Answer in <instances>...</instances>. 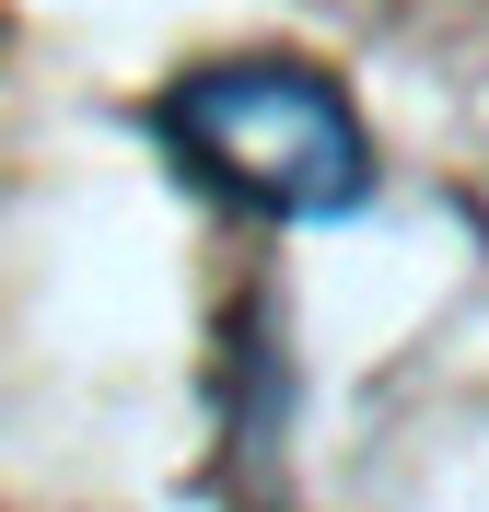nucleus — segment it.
I'll list each match as a JSON object with an SVG mask.
<instances>
[{"label": "nucleus", "mask_w": 489, "mask_h": 512, "mask_svg": "<svg viewBox=\"0 0 489 512\" xmlns=\"http://www.w3.org/2000/svg\"><path fill=\"white\" fill-rule=\"evenodd\" d=\"M163 140L233 187L245 210H280V222H326V210H361L373 187V140H361L350 94L303 59H222L187 70L163 94Z\"/></svg>", "instance_id": "f257e3e1"}]
</instances>
